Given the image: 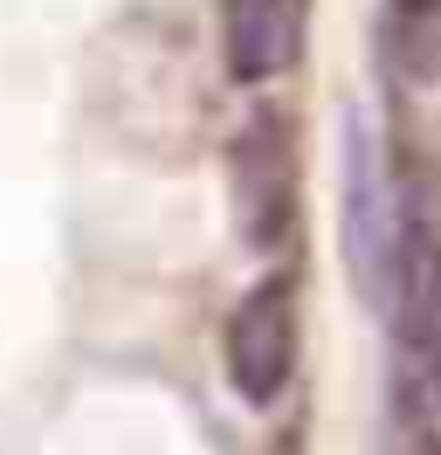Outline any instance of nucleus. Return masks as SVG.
<instances>
[{
  "instance_id": "nucleus-1",
  "label": "nucleus",
  "mask_w": 441,
  "mask_h": 455,
  "mask_svg": "<svg viewBox=\"0 0 441 455\" xmlns=\"http://www.w3.org/2000/svg\"><path fill=\"white\" fill-rule=\"evenodd\" d=\"M228 194H235V228H242L248 249L276 256L297 228V132H290V111H248V124L228 139Z\"/></svg>"
},
{
  "instance_id": "nucleus-2",
  "label": "nucleus",
  "mask_w": 441,
  "mask_h": 455,
  "mask_svg": "<svg viewBox=\"0 0 441 455\" xmlns=\"http://www.w3.org/2000/svg\"><path fill=\"white\" fill-rule=\"evenodd\" d=\"M297 339H303V311H297V276H262L242 304L228 311V339H220V359H228V387L248 400V407H276L297 379Z\"/></svg>"
},
{
  "instance_id": "nucleus-3",
  "label": "nucleus",
  "mask_w": 441,
  "mask_h": 455,
  "mask_svg": "<svg viewBox=\"0 0 441 455\" xmlns=\"http://www.w3.org/2000/svg\"><path fill=\"white\" fill-rule=\"evenodd\" d=\"M400 249H407V221L393 207V180L373 132L352 124L345 132V262H352V283L373 304H393V276H400Z\"/></svg>"
},
{
  "instance_id": "nucleus-4",
  "label": "nucleus",
  "mask_w": 441,
  "mask_h": 455,
  "mask_svg": "<svg viewBox=\"0 0 441 455\" xmlns=\"http://www.w3.org/2000/svg\"><path fill=\"white\" fill-rule=\"evenodd\" d=\"M310 0H228L220 7V49L235 84H269L303 56Z\"/></svg>"
},
{
  "instance_id": "nucleus-5",
  "label": "nucleus",
  "mask_w": 441,
  "mask_h": 455,
  "mask_svg": "<svg viewBox=\"0 0 441 455\" xmlns=\"http://www.w3.org/2000/svg\"><path fill=\"white\" fill-rule=\"evenodd\" d=\"M393 324H400V359L441 372V242L421 221H407L400 276H393Z\"/></svg>"
},
{
  "instance_id": "nucleus-6",
  "label": "nucleus",
  "mask_w": 441,
  "mask_h": 455,
  "mask_svg": "<svg viewBox=\"0 0 441 455\" xmlns=\"http://www.w3.org/2000/svg\"><path fill=\"white\" fill-rule=\"evenodd\" d=\"M386 62L407 90L441 84V0H386Z\"/></svg>"
},
{
  "instance_id": "nucleus-7",
  "label": "nucleus",
  "mask_w": 441,
  "mask_h": 455,
  "mask_svg": "<svg viewBox=\"0 0 441 455\" xmlns=\"http://www.w3.org/2000/svg\"><path fill=\"white\" fill-rule=\"evenodd\" d=\"M393 421L407 435V455H441V372L393 359Z\"/></svg>"
}]
</instances>
